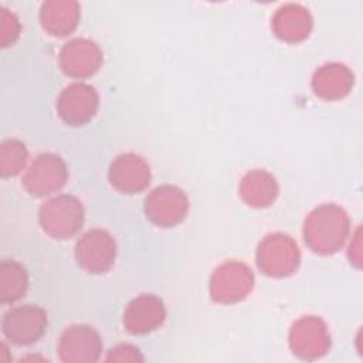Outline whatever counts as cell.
Returning a JSON list of instances; mask_svg holds the SVG:
<instances>
[{
  "instance_id": "6da1fadb",
  "label": "cell",
  "mask_w": 363,
  "mask_h": 363,
  "mask_svg": "<svg viewBox=\"0 0 363 363\" xmlns=\"http://www.w3.org/2000/svg\"><path fill=\"white\" fill-rule=\"evenodd\" d=\"M347 233V218L335 206H322L312 211L305 221V241L316 252H333Z\"/></svg>"
},
{
  "instance_id": "7a4b0ae2",
  "label": "cell",
  "mask_w": 363,
  "mask_h": 363,
  "mask_svg": "<svg viewBox=\"0 0 363 363\" xmlns=\"http://www.w3.org/2000/svg\"><path fill=\"white\" fill-rule=\"evenodd\" d=\"M84 211L81 203L72 196H60L40 208V224L43 230L55 238L74 235L82 224Z\"/></svg>"
},
{
  "instance_id": "3957f363",
  "label": "cell",
  "mask_w": 363,
  "mask_h": 363,
  "mask_svg": "<svg viewBox=\"0 0 363 363\" xmlns=\"http://www.w3.org/2000/svg\"><path fill=\"white\" fill-rule=\"evenodd\" d=\"M258 267L271 277L292 274L299 264V250L291 237L272 234L264 238L257 252Z\"/></svg>"
},
{
  "instance_id": "277c9868",
  "label": "cell",
  "mask_w": 363,
  "mask_h": 363,
  "mask_svg": "<svg viewBox=\"0 0 363 363\" xmlns=\"http://www.w3.org/2000/svg\"><path fill=\"white\" fill-rule=\"evenodd\" d=\"M47 326L45 312L33 305H24L9 311L1 320L3 335L14 345H31L37 342Z\"/></svg>"
},
{
  "instance_id": "5b68a950",
  "label": "cell",
  "mask_w": 363,
  "mask_h": 363,
  "mask_svg": "<svg viewBox=\"0 0 363 363\" xmlns=\"http://www.w3.org/2000/svg\"><path fill=\"white\" fill-rule=\"evenodd\" d=\"M289 346L301 359L313 360L328 353L330 336L326 325L315 316H305L294 323L289 333Z\"/></svg>"
},
{
  "instance_id": "8992f818",
  "label": "cell",
  "mask_w": 363,
  "mask_h": 363,
  "mask_svg": "<svg viewBox=\"0 0 363 363\" xmlns=\"http://www.w3.org/2000/svg\"><path fill=\"white\" fill-rule=\"evenodd\" d=\"M252 272L241 262H225L220 265L211 278V296L217 302L233 303L241 301L252 288Z\"/></svg>"
},
{
  "instance_id": "52a82bcc",
  "label": "cell",
  "mask_w": 363,
  "mask_h": 363,
  "mask_svg": "<svg viewBox=\"0 0 363 363\" xmlns=\"http://www.w3.org/2000/svg\"><path fill=\"white\" fill-rule=\"evenodd\" d=\"M67 179V169L60 156L44 153L34 159L27 169L23 184L34 196H45L60 190Z\"/></svg>"
},
{
  "instance_id": "ba28073f",
  "label": "cell",
  "mask_w": 363,
  "mask_h": 363,
  "mask_svg": "<svg viewBox=\"0 0 363 363\" xmlns=\"http://www.w3.org/2000/svg\"><path fill=\"white\" fill-rule=\"evenodd\" d=\"M102 350L99 335L89 326L75 325L60 337L58 354L65 363H89L99 359Z\"/></svg>"
},
{
  "instance_id": "9c48e42d",
  "label": "cell",
  "mask_w": 363,
  "mask_h": 363,
  "mask_svg": "<svg viewBox=\"0 0 363 363\" xmlns=\"http://www.w3.org/2000/svg\"><path fill=\"white\" fill-rule=\"evenodd\" d=\"M75 257L78 264L92 274L105 272L115 259V242L102 230L88 231L77 244Z\"/></svg>"
},
{
  "instance_id": "30bf717a",
  "label": "cell",
  "mask_w": 363,
  "mask_h": 363,
  "mask_svg": "<svg viewBox=\"0 0 363 363\" xmlns=\"http://www.w3.org/2000/svg\"><path fill=\"white\" fill-rule=\"evenodd\" d=\"M187 213V199L173 186H162L146 199V214L157 225L169 227L180 223Z\"/></svg>"
},
{
  "instance_id": "8fae6325",
  "label": "cell",
  "mask_w": 363,
  "mask_h": 363,
  "mask_svg": "<svg viewBox=\"0 0 363 363\" xmlns=\"http://www.w3.org/2000/svg\"><path fill=\"white\" fill-rule=\"evenodd\" d=\"M60 116L69 125H84L92 119L98 108L95 89L85 84H72L60 95L57 104Z\"/></svg>"
},
{
  "instance_id": "7c38bea8",
  "label": "cell",
  "mask_w": 363,
  "mask_h": 363,
  "mask_svg": "<svg viewBox=\"0 0 363 363\" xmlns=\"http://www.w3.org/2000/svg\"><path fill=\"white\" fill-rule=\"evenodd\" d=\"M99 48L88 40H72L61 50L60 64L65 74L77 78L92 75L101 65Z\"/></svg>"
},
{
  "instance_id": "4fadbf2b",
  "label": "cell",
  "mask_w": 363,
  "mask_h": 363,
  "mask_svg": "<svg viewBox=\"0 0 363 363\" xmlns=\"http://www.w3.org/2000/svg\"><path fill=\"white\" fill-rule=\"evenodd\" d=\"M164 315V306L160 299L153 295H140L128 305L123 323L130 333L143 335L160 326Z\"/></svg>"
},
{
  "instance_id": "5bb4252c",
  "label": "cell",
  "mask_w": 363,
  "mask_h": 363,
  "mask_svg": "<svg viewBox=\"0 0 363 363\" xmlns=\"http://www.w3.org/2000/svg\"><path fill=\"white\" fill-rule=\"evenodd\" d=\"M111 183L123 193H138L149 183V167L136 155L128 153L116 157L109 172Z\"/></svg>"
},
{
  "instance_id": "9a60e30c",
  "label": "cell",
  "mask_w": 363,
  "mask_h": 363,
  "mask_svg": "<svg viewBox=\"0 0 363 363\" xmlns=\"http://www.w3.org/2000/svg\"><path fill=\"white\" fill-rule=\"evenodd\" d=\"M241 197L254 207L269 206L278 193L275 179L264 170H254L244 176L240 186Z\"/></svg>"
},
{
  "instance_id": "2e32d148",
  "label": "cell",
  "mask_w": 363,
  "mask_h": 363,
  "mask_svg": "<svg viewBox=\"0 0 363 363\" xmlns=\"http://www.w3.org/2000/svg\"><path fill=\"white\" fill-rule=\"evenodd\" d=\"M316 95L325 99H336L347 94L352 85L350 72L337 64L322 67L312 81Z\"/></svg>"
},
{
  "instance_id": "e0dca14e",
  "label": "cell",
  "mask_w": 363,
  "mask_h": 363,
  "mask_svg": "<svg viewBox=\"0 0 363 363\" xmlns=\"http://www.w3.org/2000/svg\"><path fill=\"white\" fill-rule=\"evenodd\" d=\"M277 34L288 41H299L305 38L311 28V18L306 11L291 7L278 11L274 20Z\"/></svg>"
},
{
  "instance_id": "ac0fdd59",
  "label": "cell",
  "mask_w": 363,
  "mask_h": 363,
  "mask_svg": "<svg viewBox=\"0 0 363 363\" xmlns=\"http://www.w3.org/2000/svg\"><path fill=\"white\" fill-rule=\"evenodd\" d=\"M71 3H48L43 7V27L54 35H65L74 30L78 18V11Z\"/></svg>"
},
{
  "instance_id": "d6986e66",
  "label": "cell",
  "mask_w": 363,
  "mask_h": 363,
  "mask_svg": "<svg viewBox=\"0 0 363 363\" xmlns=\"http://www.w3.org/2000/svg\"><path fill=\"white\" fill-rule=\"evenodd\" d=\"M27 289L26 269L16 261L4 259L0 264V301L11 303L23 296Z\"/></svg>"
},
{
  "instance_id": "ffe728a7",
  "label": "cell",
  "mask_w": 363,
  "mask_h": 363,
  "mask_svg": "<svg viewBox=\"0 0 363 363\" xmlns=\"http://www.w3.org/2000/svg\"><path fill=\"white\" fill-rule=\"evenodd\" d=\"M27 150L26 146L16 140L7 139L0 145V173L3 177L18 174L26 164Z\"/></svg>"
},
{
  "instance_id": "44dd1931",
  "label": "cell",
  "mask_w": 363,
  "mask_h": 363,
  "mask_svg": "<svg viewBox=\"0 0 363 363\" xmlns=\"http://www.w3.org/2000/svg\"><path fill=\"white\" fill-rule=\"evenodd\" d=\"M0 44L1 47H9L14 40L18 37L20 26L14 14L7 10L6 7H1L0 10Z\"/></svg>"
},
{
  "instance_id": "7402d4cb",
  "label": "cell",
  "mask_w": 363,
  "mask_h": 363,
  "mask_svg": "<svg viewBox=\"0 0 363 363\" xmlns=\"http://www.w3.org/2000/svg\"><path fill=\"white\" fill-rule=\"evenodd\" d=\"M106 360L108 362H142L143 357L136 347L129 345H121L108 353Z\"/></svg>"
}]
</instances>
